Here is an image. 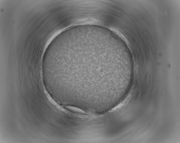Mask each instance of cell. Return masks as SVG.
<instances>
[{
    "mask_svg": "<svg viewBox=\"0 0 180 143\" xmlns=\"http://www.w3.org/2000/svg\"><path fill=\"white\" fill-rule=\"evenodd\" d=\"M65 108L68 110L74 113L82 114H86V112L82 110L75 107L71 106H66Z\"/></svg>",
    "mask_w": 180,
    "mask_h": 143,
    "instance_id": "1",
    "label": "cell"
}]
</instances>
